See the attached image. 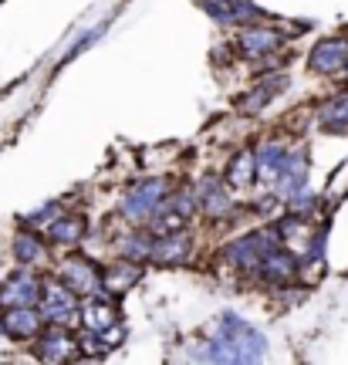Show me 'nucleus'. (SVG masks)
<instances>
[{
	"instance_id": "f03ea898",
	"label": "nucleus",
	"mask_w": 348,
	"mask_h": 365,
	"mask_svg": "<svg viewBox=\"0 0 348 365\" xmlns=\"http://www.w3.org/2000/svg\"><path fill=\"white\" fill-rule=\"evenodd\" d=\"M169 193V182L166 180H145L135 182L126 200H122V217L129 223H149V217L155 213V207L166 200Z\"/></svg>"
},
{
	"instance_id": "39448f33",
	"label": "nucleus",
	"mask_w": 348,
	"mask_h": 365,
	"mask_svg": "<svg viewBox=\"0 0 348 365\" xmlns=\"http://www.w3.org/2000/svg\"><path fill=\"white\" fill-rule=\"evenodd\" d=\"M274 193L281 196V200H295V196L301 193H308L304 190V182H308V159H304V153H284V163H281V170H277V176H274Z\"/></svg>"
},
{
	"instance_id": "393cba45",
	"label": "nucleus",
	"mask_w": 348,
	"mask_h": 365,
	"mask_svg": "<svg viewBox=\"0 0 348 365\" xmlns=\"http://www.w3.org/2000/svg\"><path fill=\"white\" fill-rule=\"evenodd\" d=\"M75 345H78V352H81V355H102L105 352L102 335H98V331H91V328H85V331L78 335Z\"/></svg>"
},
{
	"instance_id": "0eeeda50",
	"label": "nucleus",
	"mask_w": 348,
	"mask_h": 365,
	"mask_svg": "<svg viewBox=\"0 0 348 365\" xmlns=\"http://www.w3.org/2000/svg\"><path fill=\"white\" fill-rule=\"evenodd\" d=\"M58 281L65 287H71L75 294H88V298L102 291V287H98V267L91 261H85V257H68V261H61Z\"/></svg>"
},
{
	"instance_id": "423d86ee",
	"label": "nucleus",
	"mask_w": 348,
	"mask_h": 365,
	"mask_svg": "<svg viewBox=\"0 0 348 365\" xmlns=\"http://www.w3.org/2000/svg\"><path fill=\"white\" fill-rule=\"evenodd\" d=\"M193 200L210 220H230L233 213H237V203H233L230 193H227V182H220V180H203L196 186Z\"/></svg>"
},
{
	"instance_id": "cd10ccee",
	"label": "nucleus",
	"mask_w": 348,
	"mask_h": 365,
	"mask_svg": "<svg viewBox=\"0 0 348 365\" xmlns=\"http://www.w3.org/2000/svg\"><path fill=\"white\" fill-rule=\"evenodd\" d=\"M342 71H345V78H348V61H345V65H342Z\"/></svg>"
},
{
	"instance_id": "2eb2a0df",
	"label": "nucleus",
	"mask_w": 348,
	"mask_h": 365,
	"mask_svg": "<svg viewBox=\"0 0 348 365\" xmlns=\"http://www.w3.org/2000/svg\"><path fill=\"white\" fill-rule=\"evenodd\" d=\"M139 264L135 261H118V264H108L102 274H98V287L102 294H122L129 291L135 281H139Z\"/></svg>"
},
{
	"instance_id": "6e6552de",
	"label": "nucleus",
	"mask_w": 348,
	"mask_h": 365,
	"mask_svg": "<svg viewBox=\"0 0 348 365\" xmlns=\"http://www.w3.org/2000/svg\"><path fill=\"white\" fill-rule=\"evenodd\" d=\"M200 7L220 24H257V21H264V14L250 0H200Z\"/></svg>"
},
{
	"instance_id": "f3484780",
	"label": "nucleus",
	"mask_w": 348,
	"mask_h": 365,
	"mask_svg": "<svg viewBox=\"0 0 348 365\" xmlns=\"http://www.w3.org/2000/svg\"><path fill=\"white\" fill-rule=\"evenodd\" d=\"M78 318H85V328H91V331H105L108 325L118 322V312H116V304L98 291V294H91V301L85 308H78Z\"/></svg>"
},
{
	"instance_id": "9d476101",
	"label": "nucleus",
	"mask_w": 348,
	"mask_h": 365,
	"mask_svg": "<svg viewBox=\"0 0 348 365\" xmlns=\"http://www.w3.org/2000/svg\"><path fill=\"white\" fill-rule=\"evenodd\" d=\"M186 257H190V237L176 227V230H166V234H155V240L149 244V257H145V261L183 264Z\"/></svg>"
},
{
	"instance_id": "7ed1b4c3",
	"label": "nucleus",
	"mask_w": 348,
	"mask_h": 365,
	"mask_svg": "<svg viewBox=\"0 0 348 365\" xmlns=\"http://www.w3.org/2000/svg\"><path fill=\"white\" fill-rule=\"evenodd\" d=\"M44 294V304H41V318L44 325H61V328H71L78 322V294L71 287H65L61 281H51L48 287H41Z\"/></svg>"
},
{
	"instance_id": "a878e982",
	"label": "nucleus",
	"mask_w": 348,
	"mask_h": 365,
	"mask_svg": "<svg viewBox=\"0 0 348 365\" xmlns=\"http://www.w3.org/2000/svg\"><path fill=\"white\" fill-rule=\"evenodd\" d=\"M58 213H61V203H48V207H41L38 213L24 217V223H31V227H48V223H51Z\"/></svg>"
},
{
	"instance_id": "4be33fe9",
	"label": "nucleus",
	"mask_w": 348,
	"mask_h": 365,
	"mask_svg": "<svg viewBox=\"0 0 348 365\" xmlns=\"http://www.w3.org/2000/svg\"><path fill=\"white\" fill-rule=\"evenodd\" d=\"M254 180H257L254 153H240V156H233L230 170H227V186H250Z\"/></svg>"
},
{
	"instance_id": "f257e3e1",
	"label": "nucleus",
	"mask_w": 348,
	"mask_h": 365,
	"mask_svg": "<svg viewBox=\"0 0 348 365\" xmlns=\"http://www.w3.org/2000/svg\"><path fill=\"white\" fill-rule=\"evenodd\" d=\"M210 345H213V362H260L267 355V339L237 314H220Z\"/></svg>"
},
{
	"instance_id": "5701e85b",
	"label": "nucleus",
	"mask_w": 348,
	"mask_h": 365,
	"mask_svg": "<svg viewBox=\"0 0 348 365\" xmlns=\"http://www.w3.org/2000/svg\"><path fill=\"white\" fill-rule=\"evenodd\" d=\"M14 254H17L21 264H38L41 257H44V244H41V237H34V234H21L14 240Z\"/></svg>"
},
{
	"instance_id": "20e7f679",
	"label": "nucleus",
	"mask_w": 348,
	"mask_h": 365,
	"mask_svg": "<svg viewBox=\"0 0 348 365\" xmlns=\"http://www.w3.org/2000/svg\"><path fill=\"white\" fill-rule=\"evenodd\" d=\"M281 244V234L277 230H257V234H247L240 240H233L227 247V261L237 267V271H254L260 264V257L267 254L271 247Z\"/></svg>"
},
{
	"instance_id": "412c9836",
	"label": "nucleus",
	"mask_w": 348,
	"mask_h": 365,
	"mask_svg": "<svg viewBox=\"0 0 348 365\" xmlns=\"http://www.w3.org/2000/svg\"><path fill=\"white\" fill-rule=\"evenodd\" d=\"M281 88H284V75H277V78H267L257 91H250V95H247L240 108H244L247 115H254V112H260V108H267V102H271V98H274V95H277Z\"/></svg>"
},
{
	"instance_id": "4468645a",
	"label": "nucleus",
	"mask_w": 348,
	"mask_h": 365,
	"mask_svg": "<svg viewBox=\"0 0 348 365\" xmlns=\"http://www.w3.org/2000/svg\"><path fill=\"white\" fill-rule=\"evenodd\" d=\"M0 328L14 339H38L41 328H44V318L34 312V304H17V308H11V314L4 318Z\"/></svg>"
},
{
	"instance_id": "b1692460",
	"label": "nucleus",
	"mask_w": 348,
	"mask_h": 365,
	"mask_svg": "<svg viewBox=\"0 0 348 365\" xmlns=\"http://www.w3.org/2000/svg\"><path fill=\"white\" fill-rule=\"evenodd\" d=\"M149 244H153V240H149V237H142V234L126 237V240L118 244V254H122L126 261L139 264V261H145V257H149Z\"/></svg>"
},
{
	"instance_id": "bb28decb",
	"label": "nucleus",
	"mask_w": 348,
	"mask_h": 365,
	"mask_svg": "<svg viewBox=\"0 0 348 365\" xmlns=\"http://www.w3.org/2000/svg\"><path fill=\"white\" fill-rule=\"evenodd\" d=\"M102 31H105V27H95V31H88V34H85V38H81V41L75 44V48L68 51V58H71V54H78V51H85V48H88L91 41H98V38H102Z\"/></svg>"
},
{
	"instance_id": "aec40b11",
	"label": "nucleus",
	"mask_w": 348,
	"mask_h": 365,
	"mask_svg": "<svg viewBox=\"0 0 348 365\" xmlns=\"http://www.w3.org/2000/svg\"><path fill=\"white\" fill-rule=\"evenodd\" d=\"M318 122H322L328 132H348V91L328 98L318 112Z\"/></svg>"
},
{
	"instance_id": "1a4fd4ad",
	"label": "nucleus",
	"mask_w": 348,
	"mask_h": 365,
	"mask_svg": "<svg viewBox=\"0 0 348 365\" xmlns=\"http://www.w3.org/2000/svg\"><path fill=\"white\" fill-rule=\"evenodd\" d=\"M277 48H281V34H277L274 27H264V24H250L244 34L237 38V51L244 54V58H254V61L274 54Z\"/></svg>"
},
{
	"instance_id": "dca6fc26",
	"label": "nucleus",
	"mask_w": 348,
	"mask_h": 365,
	"mask_svg": "<svg viewBox=\"0 0 348 365\" xmlns=\"http://www.w3.org/2000/svg\"><path fill=\"white\" fill-rule=\"evenodd\" d=\"M0 301H7L11 308H17V304H38L41 301V281L27 271L14 274L11 284L0 291Z\"/></svg>"
},
{
	"instance_id": "f8f14e48",
	"label": "nucleus",
	"mask_w": 348,
	"mask_h": 365,
	"mask_svg": "<svg viewBox=\"0 0 348 365\" xmlns=\"http://www.w3.org/2000/svg\"><path fill=\"white\" fill-rule=\"evenodd\" d=\"M75 355H78L75 335L61 325H51L38 339V359H44V362H68V359H75Z\"/></svg>"
},
{
	"instance_id": "9b49d317",
	"label": "nucleus",
	"mask_w": 348,
	"mask_h": 365,
	"mask_svg": "<svg viewBox=\"0 0 348 365\" xmlns=\"http://www.w3.org/2000/svg\"><path fill=\"white\" fill-rule=\"evenodd\" d=\"M254 271H257L267 284H287V281L297 274V254L281 250V244H277V247H271L264 257H260V264Z\"/></svg>"
},
{
	"instance_id": "ddd939ff",
	"label": "nucleus",
	"mask_w": 348,
	"mask_h": 365,
	"mask_svg": "<svg viewBox=\"0 0 348 365\" xmlns=\"http://www.w3.org/2000/svg\"><path fill=\"white\" fill-rule=\"evenodd\" d=\"M345 61H348V41L345 38L322 41V44L311 51V58H308L311 71H318V75H335V71H342Z\"/></svg>"
},
{
	"instance_id": "6ab92c4d",
	"label": "nucleus",
	"mask_w": 348,
	"mask_h": 365,
	"mask_svg": "<svg viewBox=\"0 0 348 365\" xmlns=\"http://www.w3.org/2000/svg\"><path fill=\"white\" fill-rule=\"evenodd\" d=\"M48 237L54 244H78L85 237V220L81 217H71V213H58L51 223H48Z\"/></svg>"
},
{
	"instance_id": "a211bd4d",
	"label": "nucleus",
	"mask_w": 348,
	"mask_h": 365,
	"mask_svg": "<svg viewBox=\"0 0 348 365\" xmlns=\"http://www.w3.org/2000/svg\"><path fill=\"white\" fill-rule=\"evenodd\" d=\"M284 153H287L284 143H264L257 153H254V166H257L260 182H271L274 176H277V170H281V163H284Z\"/></svg>"
}]
</instances>
